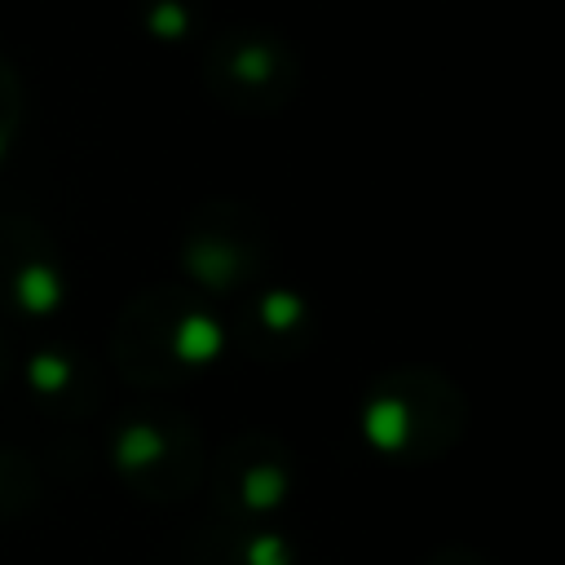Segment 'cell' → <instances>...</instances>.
Segmentation results:
<instances>
[{
  "instance_id": "obj_11",
  "label": "cell",
  "mask_w": 565,
  "mask_h": 565,
  "mask_svg": "<svg viewBox=\"0 0 565 565\" xmlns=\"http://www.w3.org/2000/svg\"><path fill=\"white\" fill-rule=\"evenodd\" d=\"M22 106H26L22 79H18V71H13V62L0 53V159H4V150L13 146V137H18Z\"/></svg>"
},
{
  "instance_id": "obj_1",
  "label": "cell",
  "mask_w": 565,
  "mask_h": 565,
  "mask_svg": "<svg viewBox=\"0 0 565 565\" xmlns=\"http://www.w3.org/2000/svg\"><path fill=\"white\" fill-rule=\"evenodd\" d=\"M221 349V318L185 282H159L132 296L110 331V362L137 388H168L212 366Z\"/></svg>"
},
{
  "instance_id": "obj_9",
  "label": "cell",
  "mask_w": 565,
  "mask_h": 565,
  "mask_svg": "<svg viewBox=\"0 0 565 565\" xmlns=\"http://www.w3.org/2000/svg\"><path fill=\"white\" fill-rule=\"evenodd\" d=\"M194 565H296L291 543L274 525H230L216 521V530L199 534Z\"/></svg>"
},
{
  "instance_id": "obj_2",
  "label": "cell",
  "mask_w": 565,
  "mask_h": 565,
  "mask_svg": "<svg viewBox=\"0 0 565 565\" xmlns=\"http://www.w3.org/2000/svg\"><path fill=\"white\" fill-rule=\"evenodd\" d=\"M358 428L366 446L393 463H433L463 437V397L446 375L402 366L366 388Z\"/></svg>"
},
{
  "instance_id": "obj_12",
  "label": "cell",
  "mask_w": 565,
  "mask_h": 565,
  "mask_svg": "<svg viewBox=\"0 0 565 565\" xmlns=\"http://www.w3.org/2000/svg\"><path fill=\"white\" fill-rule=\"evenodd\" d=\"M141 22H146L154 35H163V40H181L194 18H190L185 0H146V4H141Z\"/></svg>"
},
{
  "instance_id": "obj_14",
  "label": "cell",
  "mask_w": 565,
  "mask_h": 565,
  "mask_svg": "<svg viewBox=\"0 0 565 565\" xmlns=\"http://www.w3.org/2000/svg\"><path fill=\"white\" fill-rule=\"evenodd\" d=\"M0 375H4V335H0Z\"/></svg>"
},
{
  "instance_id": "obj_3",
  "label": "cell",
  "mask_w": 565,
  "mask_h": 565,
  "mask_svg": "<svg viewBox=\"0 0 565 565\" xmlns=\"http://www.w3.org/2000/svg\"><path fill=\"white\" fill-rule=\"evenodd\" d=\"M203 88L230 115L269 119L300 88V53L269 26H225L203 49Z\"/></svg>"
},
{
  "instance_id": "obj_8",
  "label": "cell",
  "mask_w": 565,
  "mask_h": 565,
  "mask_svg": "<svg viewBox=\"0 0 565 565\" xmlns=\"http://www.w3.org/2000/svg\"><path fill=\"white\" fill-rule=\"evenodd\" d=\"M318 331L313 305L291 287H265L247 300L243 313V344L252 358H296Z\"/></svg>"
},
{
  "instance_id": "obj_7",
  "label": "cell",
  "mask_w": 565,
  "mask_h": 565,
  "mask_svg": "<svg viewBox=\"0 0 565 565\" xmlns=\"http://www.w3.org/2000/svg\"><path fill=\"white\" fill-rule=\"evenodd\" d=\"M0 305L13 318H53L66 305V265L49 230L22 212L0 221Z\"/></svg>"
},
{
  "instance_id": "obj_4",
  "label": "cell",
  "mask_w": 565,
  "mask_h": 565,
  "mask_svg": "<svg viewBox=\"0 0 565 565\" xmlns=\"http://www.w3.org/2000/svg\"><path fill=\"white\" fill-rule=\"evenodd\" d=\"M110 459L124 486L154 503L190 499L207 468L199 428L185 415L159 411V406H141L115 419Z\"/></svg>"
},
{
  "instance_id": "obj_10",
  "label": "cell",
  "mask_w": 565,
  "mask_h": 565,
  "mask_svg": "<svg viewBox=\"0 0 565 565\" xmlns=\"http://www.w3.org/2000/svg\"><path fill=\"white\" fill-rule=\"evenodd\" d=\"M26 384H31V393H35L40 402L66 406V411H75V415L88 411L93 397H97L93 371H88V362L79 358V349H57V344L40 349V353L26 362Z\"/></svg>"
},
{
  "instance_id": "obj_6",
  "label": "cell",
  "mask_w": 565,
  "mask_h": 565,
  "mask_svg": "<svg viewBox=\"0 0 565 565\" xmlns=\"http://www.w3.org/2000/svg\"><path fill=\"white\" fill-rule=\"evenodd\" d=\"M212 477L216 521L265 525L291 499V450L274 433H238L203 468Z\"/></svg>"
},
{
  "instance_id": "obj_13",
  "label": "cell",
  "mask_w": 565,
  "mask_h": 565,
  "mask_svg": "<svg viewBox=\"0 0 565 565\" xmlns=\"http://www.w3.org/2000/svg\"><path fill=\"white\" fill-rule=\"evenodd\" d=\"M424 565H490V561L477 556V552H468V547H446V552H433Z\"/></svg>"
},
{
  "instance_id": "obj_5",
  "label": "cell",
  "mask_w": 565,
  "mask_h": 565,
  "mask_svg": "<svg viewBox=\"0 0 565 565\" xmlns=\"http://www.w3.org/2000/svg\"><path fill=\"white\" fill-rule=\"evenodd\" d=\"M269 265V234L260 216L234 199H212L190 212L181 230V269L207 296H238L260 282Z\"/></svg>"
}]
</instances>
